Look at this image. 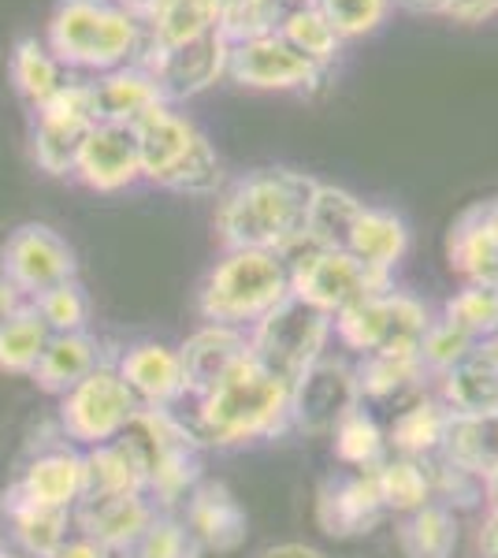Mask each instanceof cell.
<instances>
[{"label": "cell", "instance_id": "cell-1", "mask_svg": "<svg viewBox=\"0 0 498 558\" xmlns=\"http://www.w3.org/2000/svg\"><path fill=\"white\" fill-rule=\"evenodd\" d=\"M316 179L294 168H257L216 205V231L228 250H265L287 257L305 239Z\"/></svg>", "mask_w": 498, "mask_h": 558}, {"label": "cell", "instance_id": "cell-2", "mask_svg": "<svg viewBox=\"0 0 498 558\" xmlns=\"http://www.w3.org/2000/svg\"><path fill=\"white\" fill-rule=\"evenodd\" d=\"M287 425H291V387L246 357L197 399L190 428L208 447H242L253 439L279 436Z\"/></svg>", "mask_w": 498, "mask_h": 558}, {"label": "cell", "instance_id": "cell-3", "mask_svg": "<svg viewBox=\"0 0 498 558\" xmlns=\"http://www.w3.org/2000/svg\"><path fill=\"white\" fill-rule=\"evenodd\" d=\"M142 20L116 0H57L45 26V45L63 68L108 75L142 52Z\"/></svg>", "mask_w": 498, "mask_h": 558}, {"label": "cell", "instance_id": "cell-4", "mask_svg": "<svg viewBox=\"0 0 498 558\" xmlns=\"http://www.w3.org/2000/svg\"><path fill=\"white\" fill-rule=\"evenodd\" d=\"M142 157V179L175 194H216L220 186V157L186 116L171 105H157L134 123Z\"/></svg>", "mask_w": 498, "mask_h": 558}, {"label": "cell", "instance_id": "cell-5", "mask_svg": "<svg viewBox=\"0 0 498 558\" xmlns=\"http://www.w3.org/2000/svg\"><path fill=\"white\" fill-rule=\"evenodd\" d=\"M291 294L287 260L265 250H228V257L216 260L202 287V317L223 328L257 324L265 313L276 310Z\"/></svg>", "mask_w": 498, "mask_h": 558}, {"label": "cell", "instance_id": "cell-6", "mask_svg": "<svg viewBox=\"0 0 498 558\" xmlns=\"http://www.w3.org/2000/svg\"><path fill=\"white\" fill-rule=\"evenodd\" d=\"M120 436L146 470V492L157 495L165 507L186 502V495L202 481V439L194 436V428L168 410H138Z\"/></svg>", "mask_w": 498, "mask_h": 558}, {"label": "cell", "instance_id": "cell-7", "mask_svg": "<svg viewBox=\"0 0 498 558\" xmlns=\"http://www.w3.org/2000/svg\"><path fill=\"white\" fill-rule=\"evenodd\" d=\"M335 320L320 313L316 305L287 294L271 313L253 324L250 336V362H257L279 384L294 387L309 368L320 362Z\"/></svg>", "mask_w": 498, "mask_h": 558}, {"label": "cell", "instance_id": "cell-8", "mask_svg": "<svg viewBox=\"0 0 498 558\" xmlns=\"http://www.w3.org/2000/svg\"><path fill=\"white\" fill-rule=\"evenodd\" d=\"M432 310L405 291H376L335 317V336L361 357L368 354H421L432 328Z\"/></svg>", "mask_w": 498, "mask_h": 558}, {"label": "cell", "instance_id": "cell-9", "mask_svg": "<svg viewBox=\"0 0 498 558\" xmlns=\"http://www.w3.org/2000/svg\"><path fill=\"white\" fill-rule=\"evenodd\" d=\"M283 260H287V279H291L294 299L316 305V310L328 313L331 320L339 317V313L353 310L357 302H365L368 294L391 287L368 276L347 250H316V246L297 242Z\"/></svg>", "mask_w": 498, "mask_h": 558}, {"label": "cell", "instance_id": "cell-10", "mask_svg": "<svg viewBox=\"0 0 498 558\" xmlns=\"http://www.w3.org/2000/svg\"><path fill=\"white\" fill-rule=\"evenodd\" d=\"M228 57H231L228 38L220 31H212L205 38L175 45V49H142L134 64L149 71L160 101L175 108L190 101V97L212 89L220 78H228Z\"/></svg>", "mask_w": 498, "mask_h": 558}, {"label": "cell", "instance_id": "cell-11", "mask_svg": "<svg viewBox=\"0 0 498 558\" xmlns=\"http://www.w3.org/2000/svg\"><path fill=\"white\" fill-rule=\"evenodd\" d=\"M138 410L142 407L134 402L131 387L120 380V373L97 365L86 380H78L63 395L60 421L71 439L101 447V444H112V439L131 425V417Z\"/></svg>", "mask_w": 498, "mask_h": 558}, {"label": "cell", "instance_id": "cell-12", "mask_svg": "<svg viewBox=\"0 0 498 558\" xmlns=\"http://www.w3.org/2000/svg\"><path fill=\"white\" fill-rule=\"evenodd\" d=\"M0 276L12 283L15 294L38 299L57 283L75 279V254L52 228L23 223L8 235L4 250H0Z\"/></svg>", "mask_w": 498, "mask_h": 558}, {"label": "cell", "instance_id": "cell-13", "mask_svg": "<svg viewBox=\"0 0 498 558\" xmlns=\"http://www.w3.org/2000/svg\"><path fill=\"white\" fill-rule=\"evenodd\" d=\"M34 160L49 175L75 172V157L86 134L94 131V105H89V83H68L52 101L34 108Z\"/></svg>", "mask_w": 498, "mask_h": 558}, {"label": "cell", "instance_id": "cell-14", "mask_svg": "<svg viewBox=\"0 0 498 558\" xmlns=\"http://www.w3.org/2000/svg\"><path fill=\"white\" fill-rule=\"evenodd\" d=\"M353 410H361L357 376L350 365L320 357L309 373L291 387V425L302 436H331Z\"/></svg>", "mask_w": 498, "mask_h": 558}, {"label": "cell", "instance_id": "cell-15", "mask_svg": "<svg viewBox=\"0 0 498 558\" xmlns=\"http://www.w3.org/2000/svg\"><path fill=\"white\" fill-rule=\"evenodd\" d=\"M228 78L246 89H279V94H309L328 83V75L279 34L231 45Z\"/></svg>", "mask_w": 498, "mask_h": 558}, {"label": "cell", "instance_id": "cell-16", "mask_svg": "<svg viewBox=\"0 0 498 558\" xmlns=\"http://www.w3.org/2000/svg\"><path fill=\"white\" fill-rule=\"evenodd\" d=\"M387 518L379 502L373 470H353L347 476H328L316 492V525L331 539L368 536Z\"/></svg>", "mask_w": 498, "mask_h": 558}, {"label": "cell", "instance_id": "cell-17", "mask_svg": "<svg viewBox=\"0 0 498 558\" xmlns=\"http://www.w3.org/2000/svg\"><path fill=\"white\" fill-rule=\"evenodd\" d=\"M75 175L89 191L101 194H116L138 183L142 157L134 128H126V123H94V131L86 134L83 149L75 157Z\"/></svg>", "mask_w": 498, "mask_h": 558}, {"label": "cell", "instance_id": "cell-18", "mask_svg": "<svg viewBox=\"0 0 498 558\" xmlns=\"http://www.w3.org/2000/svg\"><path fill=\"white\" fill-rule=\"evenodd\" d=\"M447 260L469 283L498 287V197L469 205L447 231Z\"/></svg>", "mask_w": 498, "mask_h": 558}, {"label": "cell", "instance_id": "cell-19", "mask_svg": "<svg viewBox=\"0 0 498 558\" xmlns=\"http://www.w3.org/2000/svg\"><path fill=\"white\" fill-rule=\"evenodd\" d=\"M250 357V336L242 328H223V324H208L194 331L179 350V365H183V391L186 395H208L231 368H239Z\"/></svg>", "mask_w": 498, "mask_h": 558}, {"label": "cell", "instance_id": "cell-20", "mask_svg": "<svg viewBox=\"0 0 498 558\" xmlns=\"http://www.w3.org/2000/svg\"><path fill=\"white\" fill-rule=\"evenodd\" d=\"M183 525L202 551H239L246 539V510L223 484H197L186 495Z\"/></svg>", "mask_w": 498, "mask_h": 558}, {"label": "cell", "instance_id": "cell-21", "mask_svg": "<svg viewBox=\"0 0 498 558\" xmlns=\"http://www.w3.org/2000/svg\"><path fill=\"white\" fill-rule=\"evenodd\" d=\"M120 380L131 387L134 402L142 410H168L171 402L183 399V365L179 350L160 343H138L120 357Z\"/></svg>", "mask_w": 498, "mask_h": 558}, {"label": "cell", "instance_id": "cell-22", "mask_svg": "<svg viewBox=\"0 0 498 558\" xmlns=\"http://www.w3.org/2000/svg\"><path fill=\"white\" fill-rule=\"evenodd\" d=\"M153 518L157 514L142 495H83L75 502L78 533L94 536L108 551L131 547L149 529Z\"/></svg>", "mask_w": 498, "mask_h": 558}, {"label": "cell", "instance_id": "cell-23", "mask_svg": "<svg viewBox=\"0 0 498 558\" xmlns=\"http://www.w3.org/2000/svg\"><path fill=\"white\" fill-rule=\"evenodd\" d=\"M405 250H410V228H405L402 216L365 205L357 223H353L347 254L379 283H391V272L398 268V260L405 257Z\"/></svg>", "mask_w": 498, "mask_h": 558}, {"label": "cell", "instance_id": "cell-24", "mask_svg": "<svg viewBox=\"0 0 498 558\" xmlns=\"http://www.w3.org/2000/svg\"><path fill=\"white\" fill-rule=\"evenodd\" d=\"M442 402L450 413H491L498 410V336L484 339L442 368Z\"/></svg>", "mask_w": 498, "mask_h": 558}, {"label": "cell", "instance_id": "cell-25", "mask_svg": "<svg viewBox=\"0 0 498 558\" xmlns=\"http://www.w3.org/2000/svg\"><path fill=\"white\" fill-rule=\"evenodd\" d=\"M89 105H94L97 123H126V128H134L149 108H157L165 101H160L146 68L126 64V68L108 71V75H97L94 83H89Z\"/></svg>", "mask_w": 498, "mask_h": 558}, {"label": "cell", "instance_id": "cell-26", "mask_svg": "<svg viewBox=\"0 0 498 558\" xmlns=\"http://www.w3.org/2000/svg\"><path fill=\"white\" fill-rule=\"evenodd\" d=\"M220 31V0H157L142 20V49H175Z\"/></svg>", "mask_w": 498, "mask_h": 558}, {"label": "cell", "instance_id": "cell-27", "mask_svg": "<svg viewBox=\"0 0 498 558\" xmlns=\"http://www.w3.org/2000/svg\"><path fill=\"white\" fill-rule=\"evenodd\" d=\"M450 425V410L442 399H428V395H416V399L402 402L391 421V428L384 432L387 447L402 458H428L442 451V436Z\"/></svg>", "mask_w": 498, "mask_h": 558}, {"label": "cell", "instance_id": "cell-28", "mask_svg": "<svg viewBox=\"0 0 498 558\" xmlns=\"http://www.w3.org/2000/svg\"><path fill=\"white\" fill-rule=\"evenodd\" d=\"M424 373L428 368H424L421 354H368L353 368L361 399L398 402V407L424 391Z\"/></svg>", "mask_w": 498, "mask_h": 558}, {"label": "cell", "instance_id": "cell-29", "mask_svg": "<svg viewBox=\"0 0 498 558\" xmlns=\"http://www.w3.org/2000/svg\"><path fill=\"white\" fill-rule=\"evenodd\" d=\"M442 454L454 458L476 476L498 473V410L491 413H450Z\"/></svg>", "mask_w": 498, "mask_h": 558}, {"label": "cell", "instance_id": "cell-30", "mask_svg": "<svg viewBox=\"0 0 498 558\" xmlns=\"http://www.w3.org/2000/svg\"><path fill=\"white\" fill-rule=\"evenodd\" d=\"M361 209H365V202H361L357 194L342 191V186H331V183H316L309 213H305L302 242L316 250H347Z\"/></svg>", "mask_w": 498, "mask_h": 558}, {"label": "cell", "instance_id": "cell-31", "mask_svg": "<svg viewBox=\"0 0 498 558\" xmlns=\"http://www.w3.org/2000/svg\"><path fill=\"white\" fill-rule=\"evenodd\" d=\"M15 495L41 507H75L83 495V458L71 451H49L38 462H31V470L23 473V481L12 488Z\"/></svg>", "mask_w": 498, "mask_h": 558}, {"label": "cell", "instance_id": "cell-32", "mask_svg": "<svg viewBox=\"0 0 498 558\" xmlns=\"http://www.w3.org/2000/svg\"><path fill=\"white\" fill-rule=\"evenodd\" d=\"M97 339L86 331H71V336H49L38 365H34V380L52 395H68L78 380H86L97 368Z\"/></svg>", "mask_w": 498, "mask_h": 558}, {"label": "cell", "instance_id": "cell-33", "mask_svg": "<svg viewBox=\"0 0 498 558\" xmlns=\"http://www.w3.org/2000/svg\"><path fill=\"white\" fill-rule=\"evenodd\" d=\"M279 38L287 45H294L309 64L324 71V75H331V68L339 64V57H342V45H347L339 34H335V26L324 20L320 8H316L313 0H297V4H291V12H287L283 23H279Z\"/></svg>", "mask_w": 498, "mask_h": 558}, {"label": "cell", "instance_id": "cell-34", "mask_svg": "<svg viewBox=\"0 0 498 558\" xmlns=\"http://www.w3.org/2000/svg\"><path fill=\"white\" fill-rule=\"evenodd\" d=\"M398 547L402 558H454L458 551V518L454 510L428 502L413 510L398 525Z\"/></svg>", "mask_w": 498, "mask_h": 558}, {"label": "cell", "instance_id": "cell-35", "mask_svg": "<svg viewBox=\"0 0 498 558\" xmlns=\"http://www.w3.org/2000/svg\"><path fill=\"white\" fill-rule=\"evenodd\" d=\"M63 71L68 68H63L60 60L49 52V45L38 41V38H23L12 49V60H8V75H12L15 89H20L34 108L52 101V97L68 86Z\"/></svg>", "mask_w": 498, "mask_h": 558}, {"label": "cell", "instance_id": "cell-36", "mask_svg": "<svg viewBox=\"0 0 498 558\" xmlns=\"http://www.w3.org/2000/svg\"><path fill=\"white\" fill-rule=\"evenodd\" d=\"M373 481L379 492L387 514H413V510L428 507L432 488H428V473H424L421 458H402V454H387L384 462L373 465Z\"/></svg>", "mask_w": 498, "mask_h": 558}, {"label": "cell", "instance_id": "cell-37", "mask_svg": "<svg viewBox=\"0 0 498 558\" xmlns=\"http://www.w3.org/2000/svg\"><path fill=\"white\" fill-rule=\"evenodd\" d=\"M4 507H8V518H12L15 539H20L34 558H49L60 547V539L68 536L71 510L41 507V502H31L15 492L4 495Z\"/></svg>", "mask_w": 498, "mask_h": 558}, {"label": "cell", "instance_id": "cell-38", "mask_svg": "<svg viewBox=\"0 0 498 558\" xmlns=\"http://www.w3.org/2000/svg\"><path fill=\"white\" fill-rule=\"evenodd\" d=\"M52 331L45 328L34 305H20L4 324H0V368L4 373H34L45 343Z\"/></svg>", "mask_w": 498, "mask_h": 558}, {"label": "cell", "instance_id": "cell-39", "mask_svg": "<svg viewBox=\"0 0 498 558\" xmlns=\"http://www.w3.org/2000/svg\"><path fill=\"white\" fill-rule=\"evenodd\" d=\"M297 0H220V34L228 45L279 34V23Z\"/></svg>", "mask_w": 498, "mask_h": 558}, {"label": "cell", "instance_id": "cell-40", "mask_svg": "<svg viewBox=\"0 0 498 558\" xmlns=\"http://www.w3.org/2000/svg\"><path fill=\"white\" fill-rule=\"evenodd\" d=\"M450 328L469 336L473 343L498 336V287L487 283H465L461 291L442 305V317Z\"/></svg>", "mask_w": 498, "mask_h": 558}, {"label": "cell", "instance_id": "cell-41", "mask_svg": "<svg viewBox=\"0 0 498 558\" xmlns=\"http://www.w3.org/2000/svg\"><path fill=\"white\" fill-rule=\"evenodd\" d=\"M424 473H428V488H432V502H439V507L447 510H469L476 507V502L487 499V481L476 473H469L465 465H458L454 458H447L442 451L421 458Z\"/></svg>", "mask_w": 498, "mask_h": 558}, {"label": "cell", "instance_id": "cell-42", "mask_svg": "<svg viewBox=\"0 0 498 558\" xmlns=\"http://www.w3.org/2000/svg\"><path fill=\"white\" fill-rule=\"evenodd\" d=\"M331 439H335L339 462L350 465V470H373V465H379L387 458L384 428H379L365 410H353L350 417L331 432Z\"/></svg>", "mask_w": 498, "mask_h": 558}, {"label": "cell", "instance_id": "cell-43", "mask_svg": "<svg viewBox=\"0 0 498 558\" xmlns=\"http://www.w3.org/2000/svg\"><path fill=\"white\" fill-rule=\"evenodd\" d=\"M320 15L335 26L342 41H357L376 34L387 23L394 0H313Z\"/></svg>", "mask_w": 498, "mask_h": 558}, {"label": "cell", "instance_id": "cell-44", "mask_svg": "<svg viewBox=\"0 0 498 558\" xmlns=\"http://www.w3.org/2000/svg\"><path fill=\"white\" fill-rule=\"evenodd\" d=\"M31 305L38 310V317L45 320V328H49L52 336H71V331H86L89 299H86V291L75 283V279H68V283H57L52 291L38 294V299H34Z\"/></svg>", "mask_w": 498, "mask_h": 558}, {"label": "cell", "instance_id": "cell-45", "mask_svg": "<svg viewBox=\"0 0 498 558\" xmlns=\"http://www.w3.org/2000/svg\"><path fill=\"white\" fill-rule=\"evenodd\" d=\"M134 558H197L202 547L179 518H153L149 529L131 544Z\"/></svg>", "mask_w": 498, "mask_h": 558}, {"label": "cell", "instance_id": "cell-46", "mask_svg": "<svg viewBox=\"0 0 498 558\" xmlns=\"http://www.w3.org/2000/svg\"><path fill=\"white\" fill-rule=\"evenodd\" d=\"M498 15V0H450L447 4V15L442 20H454V23H487Z\"/></svg>", "mask_w": 498, "mask_h": 558}, {"label": "cell", "instance_id": "cell-47", "mask_svg": "<svg viewBox=\"0 0 498 558\" xmlns=\"http://www.w3.org/2000/svg\"><path fill=\"white\" fill-rule=\"evenodd\" d=\"M49 558H112V551L105 544H97L94 536L78 533V536H63L60 547Z\"/></svg>", "mask_w": 498, "mask_h": 558}, {"label": "cell", "instance_id": "cell-48", "mask_svg": "<svg viewBox=\"0 0 498 558\" xmlns=\"http://www.w3.org/2000/svg\"><path fill=\"white\" fill-rule=\"evenodd\" d=\"M476 547H479V558H498V510H487L484 525H479V536H476Z\"/></svg>", "mask_w": 498, "mask_h": 558}, {"label": "cell", "instance_id": "cell-49", "mask_svg": "<svg viewBox=\"0 0 498 558\" xmlns=\"http://www.w3.org/2000/svg\"><path fill=\"white\" fill-rule=\"evenodd\" d=\"M257 558H328V555L316 551L309 544H276V547H265Z\"/></svg>", "mask_w": 498, "mask_h": 558}, {"label": "cell", "instance_id": "cell-50", "mask_svg": "<svg viewBox=\"0 0 498 558\" xmlns=\"http://www.w3.org/2000/svg\"><path fill=\"white\" fill-rule=\"evenodd\" d=\"M394 4L405 8V12H413V15H447L450 0H394Z\"/></svg>", "mask_w": 498, "mask_h": 558}, {"label": "cell", "instance_id": "cell-51", "mask_svg": "<svg viewBox=\"0 0 498 558\" xmlns=\"http://www.w3.org/2000/svg\"><path fill=\"white\" fill-rule=\"evenodd\" d=\"M20 310V294L12 291V283H8L4 276H0V324H4L12 313Z\"/></svg>", "mask_w": 498, "mask_h": 558}, {"label": "cell", "instance_id": "cell-52", "mask_svg": "<svg viewBox=\"0 0 498 558\" xmlns=\"http://www.w3.org/2000/svg\"><path fill=\"white\" fill-rule=\"evenodd\" d=\"M116 4L126 8V12H131L134 20H146V12H149L153 4H157V0H116Z\"/></svg>", "mask_w": 498, "mask_h": 558}, {"label": "cell", "instance_id": "cell-53", "mask_svg": "<svg viewBox=\"0 0 498 558\" xmlns=\"http://www.w3.org/2000/svg\"><path fill=\"white\" fill-rule=\"evenodd\" d=\"M487 502H491V510H498V473L487 476Z\"/></svg>", "mask_w": 498, "mask_h": 558}]
</instances>
